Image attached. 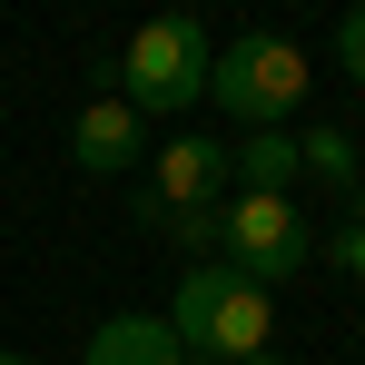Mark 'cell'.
Instances as JSON below:
<instances>
[{
	"label": "cell",
	"instance_id": "1",
	"mask_svg": "<svg viewBox=\"0 0 365 365\" xmlns=\"http://www.w3.org/2000/svg\"><path fill=\"white\" fill-rule=\"evenodd\" d=\"M168 336H178V356L247 365V356H267V346H277V306H267L257 277H237L227 257H207V267H187V277H178Z\"/></svg>",
	"mask_w": 365,
	"mask_h": 365
},
{
	"label": "cell",
	"instance_id": "2",
	"mask_svg": "<svg viewBox=\"0 0 365 365\" xmlns=\"http://www.w3.org/2000/svg\"><path fill=\"white\" fill-rule=\"evenodd\" d=\"M207 99H217L227 119H247V128H277L306 99V50L277 40V30H237V40L207 60Z\"/></svg>",
	"mask_w": 365,
	"mask_h": 365
},
{
	"label": "cell",
	"instance_id": "3",
	"mask_svg": "<svg viewBox=\"0 0 365 365\" xmlns=\"http://www.w3.org/2000/svg\"><path fill=\"white\" fill-rule=\"evenodd\" d=\"M207 60H217L207 30H197L187 10H158L148 30H128V89L119 99L138 119H148V109H197V99H207Z\"/></svg>",
	"mask_w": 365,
	"mask_h": 365
},
{
	"label": "cell",
	"instance_id": "4",
	"mask_svg": "<svg viewBox=\"0 0 365 365\" xmlns=\"http://www.w3.org/2000/svg\"><path fill=\"white\" fill-rule=\"evenodd\" d=\"M217 257L237 277H257V287H277V277H297L306 257H316V237H306L297 197H227L217 207Z\"/></svg>",
	"mask_w": 365,
	"mask_h": 365
},
{
	"label": "cell",
	"instance_id": "5",
	"mask_svg": "<svg viewBox=\"0 0 365 365\" xmlns=\"http://www.w3.org/2000/svg\"><path fill=\"white\" fill-rule=\"evenodd\" d=\"M69 158H79L89 178H119L128 158H148V119L128 109L119 89H109V99H89V109H79V128H69Z\"/></svg>",
	"mask_w": 365,
	"mask_h": 365
},
{
	"label": "cell",
	"instance_id": "6",
	"mask_svg": "<svg viewBox=\"0 0 365 365\" xmlns=\"http://www.w3.org/2000/svg\"><path fill=\"white\" fill-rule=\"evenodd\" d=\"M227 197V148L207 138H178L158 148V187H148V217H178V207H217Z\"/></svg>",
	"mask_w": 365,
	"mask_h": 365
},
{
	"label": "cell",
	"instance_id": "7",
	"mask_svg": "<svg viewBox=\"0 0 365 365\" xmlns=\"http://www.w3.org/2000/svg\"><path fill=\"white\" fill-rule=\"evenodd\" d=\"M227 178H237V197H287L297 187V138L287 128H247L227 148Z\"/></svg>",
	"mask_w": 365,
	"mask_h": 365
},
{
	"label": "cell",
	"instance_id": "8",
	"mask_svg": "<svg viewBox=\"0 0 365 365\" xmlns=\"http://www.w3.org/2000/svg\"><path fill=\"white\" fill-rule=\"evenodd\" d=\"M89 365H187V356H178V336H168V316H109L89 336Z\"/></svg>",
	"mask_w": 365,
	"mask_h": 365
},
{
	"label": "cell",
	"instance_id": "9",
	"mask_svg": "<svg viewBox=\"0 0 365 365\" xmlns=\"http://www.w3.org/2000/svg\"><path fill=\"white\" fill-rule=\"evenodd\" d=\"M297 168L326 178V187H346V197H365V158H356L346 128H306V138H297Z\"/></svg>",
	"mask_w": 365,
	"mask_h": 365
},
{
	"label": "cell",
	"instance_id": "10",
	"mask_svg": "<svg viewBox=\"0 0 365 365\" xmlns=\"http://www.w3.org/2000/svg\"><path fill=\"white\" fill-rule=\"evenodd\" d=\"M217 207H227V197H217ZM217 207H178V217H158V227L187 247V267H207V257H217Z\"/></svg>",
	"mask_w": 365,
	"mask_h": 365
},
{
	"label": "cell",
	"instance_id": "11",
	"mask_svg": "<svg viewBox=\"0 0 365 365\" xmlns=\"http://www.w3.org/2000/svg\"><path fill=\"white\" fill-rule=\"evenodd\" d=\"M326 257H336L346 277H365V207H356V217H346V227H336V237H326Z\"/></svg>",
	"mask_w": 365,
	"mask_h": 365
},
{
	"label": "cell",
	"instance_id": "12",
	"mask_svg": "<svg viewBox=\"0 0 365 365\" xmlns=\"http://www.w3.org/2000/svg\"><path fill=\"white\" fill-rule=\"evenodd\" d=\"M336 60H346V79L365 89V10H346V30H336Z\"/></svg>",
	"mask_w": 365,
	"mask_h": 365
},
{
	"label": "cell",
	"instance_id": "13",
	"mask_svg": "<svg viewBox=\"0 0 365 365\" xmlns=\"http://www.w3.org/2000/svg\"><path fill=\"white\" fill-rule=\"evenodd\" d=\"M247 365H287V356H277V346H267V356H247Z\"/></svg>",
	"mask_w": 365,
	"mask_h": 365
},
{
	"label": "cell",
	"instance_id": "14",
	"mask_svg": "<svg viewBox=\"0 0 365 365\" xmlns=\"http://www.w3.org/2000/svg\"><path fill=\"white\" fill-rule=\"evenodd\" d=\"M0 365H40V356H0Z\"/></svg>",
	"mask_w": 365,
	"mask_h": 365
},
{
	"label": "cell",
	"instance_id": "15",
	"mask_svg": "<svg viewBox=\"0 0 365 365\" xmlns=\"http://www.w3.org/2000/svg\"><path fill=\"white\" fill-rule=\"evenodd\" d=\"M187 365H207V356H187Z\"/></svg>",
	"mask_w": 365,
	"mask_h": 365
},
{
	"label": "cell",
	"instance_id": "16",
	"mask_svg": "<svg viewBox=\"0 0 365 365\" xmlns=\"http://www.w3.org/2000/svg\"><path fill=\"white\" fill-rule=\"evenodd\" d=\"M356 207H365V197H356Z\"/></svg>",
	"mask_w": 365,
	"mask_h": 365
}]
</instances>
